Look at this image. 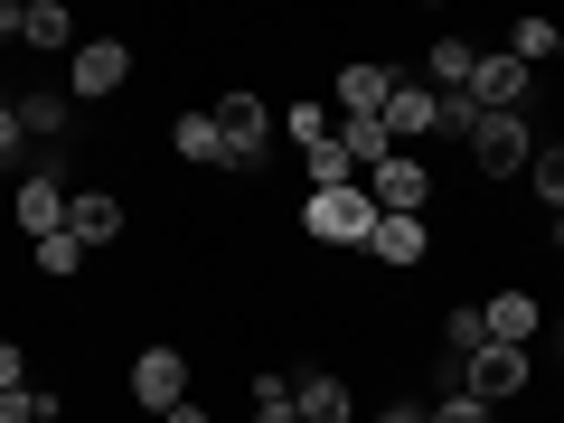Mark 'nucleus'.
I'll list each match as a JSON object with an SVG mask.
<instances>
[{
	"label": "nucleus",
	"instance_id": "nucleus-1",
	"mask_svg": "<svg viewBox=\"0 0 564 423\" xmlns=\"http://www.w3.org/2000/svg\"><path fill=\"white\" fill-rule=\"evenodd\" d=\"M207 113H217V170L254 180V170L273 161V104H263V95H217Z\"/></svg>",
	"mask_w": 564,
	"mask_h": 423
},
{
	"label": "nucleus",
	"instance_id": "nucleus-2",
	"mask_svg": "<svg viewBox=\"0 0 564 423\" xmlns=\"http://www.w3.org/2000/svg\"><path fill=\"white\" fill-rule=\"evenodd\" d=\"M302 236L311 245H367V236H377V198H367V180L311 188V198H302Z\"/></svg>",
	"mask_w": 564,
	"mask_h": 423
},
{
	"label": "nucleus",
	"instance_id": "nucleus-3",
	"mask_svg": "<svg viewBox=\"0 0 564 423\" xmlns=\"http://www.w3.org/2000/svg\"><path fill=\"white\" fill-rule=\"evenodd\" d=\"M470 161H480V180H527V161H536L527 113H480L470 122Z\"/></svg>",
	"mask_w": 564,
	"mask_h": 423
},
{
	"label": "nucleus",
	"instance_id": "nucleus-4",
	"mask_svg": "<svg viewBox=\"0 0 564 423\" xmlns=\"http://www.w3.org/2000/svg\"><path fill=\"white\" fill-rule=\"evenodd\" d=\"M367 198H377V217H433V161H423V151L377 161L367 170Z\"/></svg>",
	"mask_w": 564,
	"mask_h": 423
},
{
	"label": "nucleus",
	"instance_id": "nucleus-5",
	"mask_svg": "<svg viewBox=\"0 0 564 423\" xmlns=\"http://www.w3.org/2000/svg\"><path fill=\"white\" fill-rule=\"evenodd\" d=\"M527 377H536V358H527V348H499V339L462 358V395H480L489 414H499L508 395H527Z\"/></svg>",
	"mask_w": 564,
	"mask_h": 423
},
{
	"label": "nucleus",
	"instance_id": "nucleus-6",
	"mask_svg": "<svg viewBox=\"0 0 564 423\" xmlns=\"http://www.w3.org/2000/svg\"><path fill=\"white\" fill-rule=\"evenodd\" d=\"M10 217L29 226V245L57 236V226H66V170H57V161H29L20 188H10Z\"/></svg>",
	"mask_w": 564,
	"mask_h": 423
},
{
	"label": "nucleus",
	"instance_id": "nucleus-7",
	"mask_svg": "<svg viewBox=\"0 0 564 423\" xmlns=\"http://www.w3.org/2000/svg\"><path fill=\"white\" fill-rule=\"evenodd\" d=\"M66 85H76L85 104L122 95V85H132V47H122V39H76V57H66Z\"/></svg>",
	"mask_w": 564,
	"mask_h": 423
},
{
	"label": "nucleus",
	"instance_id": "nucleus-8",
	"mask_svg": "<svg viewBox=\"0 0 564 423\" xmlns=\"http://www.w3.org/2000/svg\"><path fill=\"white\" fill-rule=\"evenodd\" d=\"M132 404L141 414H180L188 404V358L180 348H141L132 358Z\"/></svg>",
	"mask_w": 564,
	"mask_h": 423
},
{
	"label": "nucleus",
	"instance_id": "nucleus-9",
	"mask_svg": "<svg viewBox=\"0 0 564 423\" xmlns=\"http://www.w3.org/2000/svg\"><path fill=\"white\" fill-rule=\"evenodd\" d=\"M386 95H395V66H377V57H348L339 66V85H329V113H386Z\"/></svg>",
	"mask_w": 564,
	"mask_h": 423
},
{
	"label": "nucleus",
	"instance_id": "nucleus-10",
	"mask_svg": "<svg viewBox=\"0 0 564 423\" xmlns=\"http://www.w3.org/2000/svg\"><path fill=\"white\" fill-rule=\"evenodd\" d=\"M480 329H489L499 348H527V339L545 329V311H536V292H518V282H508V292H489V302H480Z\"/></svg>",
	"mask_w": 564,
	"mask_h": 423
},
{
	"label": "nucleus",
	"instance_id": "nucleus-11",
	"mask_svg": "<svg viewBox=\"0 0 564 423\" xmlns=\"http://www.w3.org/2000/svg\"><path fill=\"white\" fill-rule=\"evenodd\" d=\"M386 141H395V151H414L423 132H433V85H414V76H395V95H386Z\"/></svg>",
	"mask_w": 564,
	"mask_h": 423
},
{
	"label": "nucleus",
	"instance_id": "nucleus-12",
	"mask_svg": "<svg viewBox=\"0 0 564 423\" xmlns=\"http://www.w3.org/2000/svg\"><path fill=\"white\" fill-rule=\"evenodd\" d=\"M66 236L95 254V245L122 236V198H104V188H66Z\"/></svg>",
	"mask_w": 564,
	"mask_h": 423
},
{
	"label": "nucleus",
	"instance_id": "nucleus-13",
	"mask_svg": "<svg viewBox=\"0 0 564 423\" xmlns=\"http://www.w3.org/2000/svg\"><path fill=\"white\" fill-rule=\"evenodd\" d=\"M367 254L386 263V273H404V263L433 254V217H377V236H367Z\"/></svg>",
	"mask_w": 564,
	"mask_h": 423
},
{
	"label": "nucleus",
	"instance_id": "nucleus-14",
	"mask_svg": "<svg viewBox=\"0 0 564 423\" xmlns=\"http://www.w3.org/2000/svg\"><path fill=\"white\" fill-rule=\"evenodd\" d=\"M470 104H480V113H518L527 104V66L518 57H480L470 66Z\"/></svg>",
	"mask_w": 564,
	"mask_h": 423
},
{
	"label": "nucleus",
	"instance_id": "nucleus-15",
	"mask_svg": "<svg viewBox=\"0 0 564 423\" xmlns=\"http://www.w3.org/2000/svg\"><path fill=\"white\" fill-rule=\"evenodd\" d=\"M292 404H302V423H358V395H348V377H329V367H311V377L292 386Z\"/></svg>",
	"mask_w": 564,
	"mask_h": 423
},
{
	"label": "nucleus",
	"instance_id": "nucleus-16",
	"mask_svg": "<svg viewBox=\"0 0 564 423\" xmlns=\"http://www.w3.org/2000/svg\"><path fill=\"white\" fill-rule=\"evenodd\" d=\"M339 151L358 161V180H367L377 161H395V141H386V122H377V113H348V122H339Z\"/></svg>",
	"mask_w": 564,
	"mask_h": 423
},
{
	"label": "nucleus",
	"instance_id": "nucleus-17",
	"mask_svg": "<svg viewBox=\"0 0 564 423\" xmlns=\"http://www.w3.org/2000/svg\"><path fill=\"white\" fill-rule=\"evenodd\" d=\"M170 151H180L188 170H217V113H180L170 122Z\"/></svg>",
	"mask_w": 564,
	"mask_h": 423
},
{
	"label": "nucleus",
	"instance_id": "nucleus-18",
	"mask_svg": "<svg viewBox=\"0 0 564 423\" xmlns=\"http://www.w3.org/2000/svg\"><path fill=\"white\" fill-rule=\"evenodd\" d=\"M470 66H480L470 39H433V95H470Z\"/></svg>",
	"mask_w": 564,
	"mask_h": 423
},
{
	"label": "nucleus",
	"instance_id": "nucleus-19",
	"mask_svg": "<svg viewBox=\"0 0 564 423\" xmlns=\"http://www.w3.org/2000/svg\"><path fill=\"white\" fill-rule=\"evenodd\" d=\"M29 47H66V57H76V20H66V0H29Z\"/></svg>",
	"mask_w": 564,
	"mask_h": 423
},
{
	"label": "nucleus",
	"instance_id": "nucleus-20",
	"mask_svg": "<svg viewBox=\"0 0 564 423\" xmlns=\"http://www.w3.org/2000/svg\"><path fill=\"white\" fill-rule=\"evenodd\" d=\"M282 132L302 141V151H321V141H339V113L329 104H282Z\"/></svg>",
	"mask_w": 564,
	"mask_h": 423
},
{
	"label": "nucleus",
	"instance_id": "nucleus-21",
	"mask_svg": "<svg viewBox=\"0 0 564 423\" xmlns=\"http://www.w3.org/2000/svg\"><path fill=\"white\" fill-rule=\"evenodd\" d=\"M527 188L564 217V141H536V161H527Z\"/></svg>",
	"mask_w": 564,
	"mask_h": 423
},
{
	"label": "nucleus",
	"instance_id": "nucleus-22",
	"mask_svg": "<svg viewBox=\"0 0 564 423\" xmlns=\"http://www.w3.org/2000/svg\"><path fill=\"white\" fill-rule=\"evenodd\" d=\"M470 348H489V329H480V302L443 311V358H470Z\"/></svg>",
	"mask_w": 564,
	"mask_h": 423
},
{
	"label": "nucleus",
	"instance_id": "nucleus-23",
	"mask_svg": "<svg viewBox=\"0 0 564 423\" xmlns=\"http://www.w3.org/2000/svg\"><path fill=\"white\" fill-rule=\"evenodd\" d=\"M10 104H20V132H29V141H57V132H66V104H57V95H10Z\"/></svg>",
	"mask_w": 564,
	"mask_h": 423
},
{
	"label": "nucleus",
	"instance_id": "nucleus-24",
	"mask_svg": "<svg viewBox=\"0 0 564 423\" xmlns=\"http://www.w3.org/2000/svg\"><path fill=\"white\" fill-rule=\"evenodd\" d=\"M508 57H518V66H545V57H555V20H518V29H508Z\"/></svg>",
	"mask_w": 564,
	"mask_h": 423
},
{
	"label": "nucleus",
	"instance_id": "nucleus-25",
	"mask_svg": "<svg viewBox=\"0 0 564 423\" xmlns=\"http://www.w3.org/2000/svg\"><path fill=\"white\" fill-rule=\"evenodd\" d=\"M29 254H39V273H47V282H66V273H76V263H85V245L66 236V226H57V236H39V245H29Z\"/></svg>",
	"mask_w": 564,
	"mask_h": 423
},
{
	"label": "nucleus",
	"instance_id": "nucleus-26",
	"mask_svg": "<svg viewBox=\"0 0 564 423\" xmlns=\"http://www.w3.org/2000/svg\"><path fill=\"white\" fill-rule=\"evenodd\" d=\"M470 122H480L470 95H433V132H443V141H470Z\"/></svg>",
	"mask_w": 564,
	"mask_h": 423
},
{
	"label": "nucleus",
	"instance_id": "nucleus-27",
	"mask_svg": "<svg viewBox=\"0 0 564 423\" xmlns=\"http://www.w3.org/2000/svg\"><path fill=\"white\" fill-rule=\"evenodd\" d=\"M254 423H302V404H292L282 377H254Z\"/></svg>",
	"mask_w": 564,
	"mask_h": 423
},
{
	"label": "nucleus",
	"instance_id": "nucleus-28",
	"mask_svg": "<svg viewBox=\"0 0 564 423\" xmlns=\"http://www.w3.org/2000/svg\"><path fill=\"white\" fill-rule=\"evenodd\" d=\"M358 180V161H348L339 141H321V151H311V188H348Z\"/></svg>",
	"mask_w": 564,
	"mask_h": 423
},
{
	"label": "nucleus",
	"instance_id": "nucleus-29",
	"mask_svg": "<svg viewBox=\"0 0 564 423\" xmlns=\"http://www.w3.org/2000/svg\"><path fill=\"white\" fill-rule=\"evenodd\" d=\"M39 414H57V395H39V386H10L0 395V423H39Z\"/></svg>",
	"mask_w": 564,
	"mask_h": 423
},
{
	"label": "nucleus",
	"instance_id": "nucleus-30",
	"mask_svg": "<svg viewBox=\"0 0 564 423\" xmlns=\"http://www.w3.org/2000/svg\"><path fill=\"white\" fill-rule=\"evenodd\" d=\"M433 423H499L480 395H433Z\"/></svg>",
	"mask_w": 564,
	"mask_h": 423
},
{
	"label": "nucleus",
	"instance_id": "nucleus-31",
	"mask_svg": "<svg viewBox=\"0 0 564 423\" xmlns=\"http://www.w3.org/2000/svg\"><path fill=\"white\" fill-rule=\"evenodd\" d=\"M20 151H29V132H20V104L0 95V161H20Z\"/></svg>",
	"mask_w": 564,
	"mask_h": 423
},
{
	"label": "nucleus",
	"instance_id": "nucleus-32",
	"mask_svg": "<svg viewBox=\"0 0 564 423\" xmlns=\"http://www.w3.org/2000/svg\"><path fill=\"white\" fill-rule=\"evenodd\" d=\"M377 423H433V404H423V395H395V404H377Z\"/></svg>",
	"mask_w": 564,
	"mask_h": 423
},
{
	"label": "nucleus",
	"instance_id": "nucleus-33",
	"mask_svg": "<svg viewBox=\"0 0 564 423\" xmlns=\"http://www.w3.org/2000/svg\"><path fill=\"white\" fill-rule=\"evenodd\" d=\"M29 39V0H0V47H20Z\"/></svg>",
	"mask_w": 564,
	"mask_h": 423
},
{
	"label": "nucleus",
	"instance_id": "nucleus-34",
	"mask_svg": "<svg viewBox=\"0 0 564 423\" xmlns=\"http://www.w3.org/2000/svg\"><path fill=\"white\" fill-rule=\"evenodd\" d=\"M10 386H29V358H20V339H0V395Z\"/></svg>",
	"mask_w": 564,
	"mask_h": 423
},
{
	"label": "nucleus",
	"instance_id": "nucleus-35",
	"mask_svg": "<svg viewBox=\"0 0 564 423\" xmlns=\"http://www.w3.org/2000/svg\"><path fill=\"white\" fill-rule=\"evenodd\" d=\"M161 423H207V414H198V404H180V414H161Z\"/></svg>",
	"mask_w": 564,
	"mask_h": 423
},
{
	"label": "nucleus",
	"instance_id": "nucleus-36",
	"mask_svg": "<svg viewBox=\"0 0 564 423\" xmlns=\"http://www.w3.org/2000/svg\"><path fill=\"white\" fill-rule=\"evenodd\" d=\"M555 254H564V217H555Z\"/></svg>",
	"mask_w": 564,
	"mask_h": 423
},
{
	"label": "nucleus",
	"instance_id": "nucleus-37",
	"mask_svg": "<svg viewBox=\"0 0 564 423\" xmlns=\"http://www.w3.org/2000/svg\"><path fill=\"white\" fill-rule=\"evenodd\" d=\"M555 57H564V20H555Z\"/></svg>",
	"mask_w": 564,
	"mask_h": 423
},
{
	"label": "nucleus",
	"instance_id": "nucleus-38",
	"mask_svg": "<svg viewBox=\"0 0 564 423\" xmlns=\"http://www.w3.org/2000/svg\"><path fill=\"white\" fill-rule=\"evenodd\" d=\"M555 339H564V311H555Z\"/></svg>",
	"mask_w": 564,
	"mask_h": 423
},
{
	"label": "nucleus",
	"instance_id": "nucleus-39",
	"mask_svg": "<svg viewBox=\"0 0 564 423\" xmlns=\"http://www.w3.org/2000/svg\"><path fill=\"white\" fill-rule=\"evenodd\" d=\"M39 423H57V414H39Z\"/></svg>",
	"mask_w": 564,
	"mask_h": 423
}]
</instances>
